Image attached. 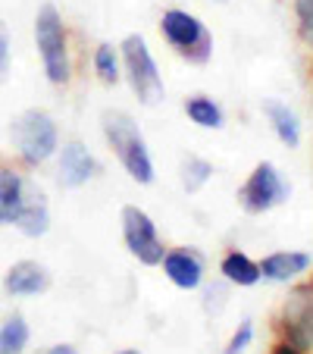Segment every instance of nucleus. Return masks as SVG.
Instances as JSON below:
<instances>
[{
  "label": "nucleus",
  "mask_w": 313,
  "mask_h": 354,
  "mask_svg": "<svg viewBox=\"0 0 313 354\" xmlns=\"http://www.w3.org/2000/svg\"><path fill=\"white\" fill-rule=\"evenodd\" d=\"M104 132H107V141L113 145L122 167L129 169V176H132L135 182H141V185H147V182L153 179V163H151V157H147L144 138L138 135L132 116L120 113V110L107 113L104 116Z\"/></svg>",
  "instance_id": "f257e3e1"
},
{
  "label": "nucleus",
  "mask_w": 313,
  "mask_h": 354,
  "mask_svg": "<svg viewBox=\"0 0 313 354\" xmlns=\"http://www.w3.org/2000/svg\"><path fill=\"white\" fill-rule=\"evenodd\" d=\"M35 38H38V50H41V63H44L47 79L54 85H63L69 79V57H66V32H63V19L57 13V7L44 3L38 10Z\"/></svg>",
  "instance_id": "f03ea898"
},
{
  "label": "nucleus",
  "mask_w": 313,
  "mask_h": 354,
  "mask_svg": "<svg viewBox=\"0 0 313 354\" xmlns=\"http://www.w3.org/2000/svg\"><path fill=\"white\" fill-rule=\"evenodd\" d=\"M13 141L28 163H44L57 151V126L41 110H26L13 122Z\"/></svg>",
  "instance_id": "7ed1b4c3"
},
{
  "label": "nucleus",
  "mask_w": 313,
  "mask_h": 354,
  "mask_svg": "<svg viewBox=\"0 0 313 354\" xmlns=\"http://www.w3.org/2000/svg\"><path fill=\"white\" fill-rule=\"evenodd\" d=\"M122 57H126L129 79H132V88H135L141 104H147V107L160 104L163 82H160V73H157V66H153V60H151V50H147L144 38H141V35H129L126 44H122Z\"/></svg>",
  "instance_id": "20e7f679"
},
{
  "label": "nucleus",
  "mask_w": 313,
  "mask_h": 354,
  "mask_svg": "<svg viewBox=\"0 0 313 354\" xmlns=\"http://www.w3.org/2000/svg\"><path fill=\"white\" fill-rule=\"evenodd\" d=\"M122 235H126V245L141 263L153 267V263L163 261V245L157 239V229H153L151 216L138 207H126L122 210Z\"/></svg>",
  "instance_id": "39448f33"
},
{
  "label": "nucleus",
  "mask_w": 313,
  "mask_h": 354,
  "mask_svg": "<svg viewBox=\"0 0 313 354\" xmlns=\"http://www.w3.org/2000/svg\"><path fill=\"white\" fill-rule=\"evenodd\" d=\"M163 35L173 41L176 47H182V54L194 63H204L207 60V50H210V35L204 32L194 16L179 13V10H169L163 16Z\"/></svg>",
  "instance_id": "423d86ee"
},
{
  "label": "nucleus",
  "mask_w": 313,
  "mask_h": 354,
  "mask_svg": "<svg viewBox=\"0 0 313 354\" xmlns=\"http://www.w3.org/2000/svg\"><path fill=\"white\" fill-rule=\"evenodd\" d=\"M238 198H241V204H245V210H251V214H263V210L276 207V204L285 198V185H282L276 167L260 163V167L251 173V179L245 182V188H241Z\"/></svg>",
  "instance_id": "0eeeda50"
},
{
  "label": "nucleus",
  "mask_w": 313,
  "mask_h": 354,
  "mask_svg": "<svg viewBox=\"0 0 313 354\" xmlns=\"http://www.w3.org/2000/svg\"><path fill=\"white\" fill-rule=\"evenodd\" d=\"M285 333L294 351H313V292L298 288L285 304Z\"/></svg>",
  "instance_id": "6e6552de"
},
{
  "label": "nucleus",
  "mask_w": 313,
  "mask_h": 354,
  "mask_svg": "<svg viewBox=\"0 0 313 354\" xmlns=\"http://www.w3.org/2000/svg\"><path fill=\"white\" fill-rule=\"evenodd\" d=\"M97 173V163H94V157L85 151V145H79V141H69L66 147H63V160H60V179L63 185L75 188V185H85L91 176Z\"/></svg>",
  "instance_id": "1a4fd4ad"
},
{
  "label": "nucleus",
  "mask_w": 313,
  "mask_h": 354,
  "mask_svg": "<svg viewBox=\"0 0 313 354\" xmlns=\"http://www.w3.org/2000/svg\"><path fill=\"white\" fill-rule=\"evenodd\" d=\"M3 286H7L10 295H38L50 286V276H47V270L41 267V263L22 261V263H16V267H10Z\"/></svg>",
  "instance_id": "9d476101"
},
{
  "label": "nucleus",
  "mask_w": 313,
  "mask_h": 354,
  "mask_svg": "<svg viewBox=\"0 0 313 354\" xmlns=\"http://www.w3.org/2000/svg\"><path fill=\"white\" fill-rule=\"evenodd\" d=\"M22 198H26L22 176L13 173V169H0V226L16 223V216L22 210Z\"/></svg>",
  "instance_id": "9b49d317"
},
{
  "label": "nucleus",
  "mask_w": 313,
  "mask_h": 354,
  "mask_svg": "<svg viewBox=\"0 0 313 354\" xmlns=\"http://www.w3.org/2000/svg\"><path fill=\"white\" fill-rule=\"evenodd\" d=\"M16 226H19L26 235H32V239H38V235L47 232L50 214H47L44 194L35 192V194H28V198H22V210H19V216H16Z\"/></svg>",
  "instance_id": "f8f14e48"
},
{
  "label": "nucleus",
  "mask_w": 313,
  "mask_h": 354,
  "mask_svg": "<svg viewBox=\"0 0 313 354\" xmlns=\"http://www.w3.org/2000/svg\"><path fill=\"white\" fill-rule=\"evenodd\" d=\"M310 267V257L307 254H298V251H279V254H269L267 261L260 263V276H267V279H292V276L304 273Z\"/></svg>",
  "instance_id": "ddd939ff"
},
{
  "label": "nucleus",
  "mask_w": 313,
  "mask_h": 354,
  "mask_svg": "<svg viewBox=\"0 0 313 354\" xmlns=\"http://www.w3.org/2000/svg\"><path fill=\"white\" fill-rule=\"evenodd\" d=\"M163 267H167V276L179 288L200 286V263H198V257H191L188 251H169V254H163Z\"/></svg>",
  "instance_id": "4468645a"
},
{
  "label": "nucleus",
  "mask_w": 313,
  "mask_h": 354,
  "mask_svg": "<svg viewBox=\"0 0 313 354\" xmlns=\"http://www.w3.org/2000/svg\"><path fill=\"white\" fill-rule=\"evenodd\" d=\"M263 110H267V116H269V122H273L276 135H279L288 147L298 145L301 132H298V120H294L292 110H288L285 104H279V100H267V107H263Z\"/></svg>",
  "instance_id": "2eb2a0df"
},
{
  "label": "nucleus",
  "mask_w": 313,
  "mask_h": 354,
  "mask_svg": "<svg viewBox=\"0 0 313 354\" xmlns=\"http://www.w3.org/2000/svg\"><path fill=\"white\" fill-rule=\"evenodd\" d=\"M222 276H226L229 282H238V286H254V282L260 279V267L251 257L235 251V254H229L226 261H222Z\"/></svg>",
  "instance_id": "dca6fc26"
},
{
  "label": "nucleus",
  "mask_w": 313,
  "mask_h": 354,
  "mask_svg": "<svg viewBox=\"0 0 313 354\" xmlns=\"http://www.w3.org/2000/svg\"><path fill=\"white\" fill-rule=\"evenodd\" d=\"M26 342H28V326L19 314L3 320V326H0V354H22Z\"/></svg>",
  "instance_id": "f3484780"
},
{
  "label": "nucleus",
  "mask_w": 313,
  "mask_h": 354,
  "mask_svg": "<svg viewBox=\"0 0 313 354\" xmlns=\"http://www.w3.org/2000/svg\"><path fill=\"white\" fill-rule=\"evenodd\" d=\"M185 110H188V116H191L198 126H204V129H220L222 126V113H220V107H216L214 100L191 97L185 104Z\"/></svg>",
  "instance_id": "a211bd4d"
},
{
  "label": "nucleus",
  "mask_w": 313,
  "mask_h": 354,
  "mask_svg": "<svg viewBox=\"0 0 313 354\" xmlns=\"http://www.w3.org/2000/svg\"><path fill=\"white\" fill-rule=\"evenodd\" d=\"M94 69H97L100 82L104 85H116L120 82V69H116V54L110 44H100L97 47V57H94Z\"/></svg>",
  "instance_id": "6ab92c4d"
},
{
  "label": "nucleus",
  "mask_w": 313,
  "mask_h": 354,
  "mask_svg": "<svg viewBox=\"0 0 313 354\" xmlns=\"http://www.w3.org/2000/svg\"><path fill=\"white\" fill-rule=\"evenodd\" d=\"M210 173H214V169H210V163L188 160V167H185V185H188V192H198V188L207 182V176H210Z\"/></svg>",
  "instance_id": "aec40b11"
},
{
  "label": "nucleus",
  "mask_w": 313,
  "mask_h": 354,
  "mask_svg": "<svg viewBox=\"0 0 313 354\" xmlns=\"http://www.w3.org/2000/svg\"><path fill=\"white\" fill-rule=\"evenodd\" d=\"M10 75V32L7 22L0 19V82H7Z\"/></svg>",
  "instance_id": "412c9836"
},
{
  "label": "nucleus",
  "mask_w": 313,
  "mask_h": 354,
  "mask_svg": "<svg viewBox=\"0 0 313 354\" xmlns=\"http://www.w3.org/2000/svg\"><path fill=\"white\" fill-rule=\"evenodd\" d=\"M247 342H251V323H241L238 326V333L232 335V342H229V348H226V354H241L247 348Z\"/></svg>",
  "instance_id": "4be33fe9"
},
{
  "label": "nucleus",
  "mask_w": 313,
  "mask_h": 354,
  "mask_svg": "<svg viewBox=\"0 0 313 354\" xmlns=\"http://www.w3.org/2000/svg\"><path fill=\"white\" fill-rule=\"evenodd\" d=\"M298 19L304 22V28H313V0H294Z\"/></svg>",
  "instance_id": "5701e85b"
},
{
  "label": "nucleus",
  "mask_w": 313,
  "mask_h": 354,
  "mask_svg": "<svg viewBox=\"0 0 313 354\" xmlns=\"http://www.w3.org/2000/svg\"><path fill=\"white\" fill-rule=\"evenodd\" d=\"M50 354H75V348H69V345H57Z\"/></svg>",
  "instance_id": "b1692460"
},
{
  "label": "nucleus",
  "mask_w": 313,
  "mask_h": 354,
  "mask_svg": "<svg viewBox=\"0 0 313 354\" xmlns=\"http://www.w3.org/2000/svg\"><path fill=\"white\" fill-rule=\"evenodd\" d=\"M273 354H298V351H294V348L292 345H279V348H276V351Z\"/></svg>",
  "instance_id": "393cba45"
},
{
  "label": "nucleus",
  "mask_w": 313,
  "mask_h": 354,
  "mask_svg": "<svg viewBox=\"0 0 313 354\" xmlns=\"http://www.w3.org/2000/svg\"><path fill=\"white\" fill-rule=\"evenodd\" d=\"M120 354H138V351H120Z\"/></svg>",
  "instance_id": "a878e982"
}]
</instances>
